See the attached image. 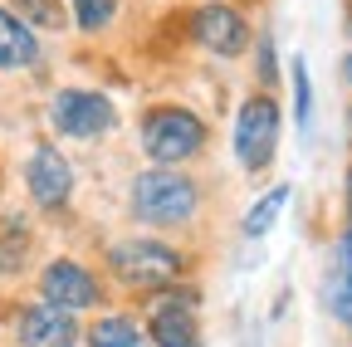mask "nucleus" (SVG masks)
<instances>
[{
	"label": "nucleus",
	"instance_id": "f3484780",
	"mask_svg": "<svg viewBox=\"0 0 352 347\" xmlns=\"http://www.w3.org/2000/svg\"><path fill=\"white\" fill-rule=\"evenodd\" d=\"M294 93H298V122H308V108H314V93H308V69L294 64Z\"/></svg>",
	"mask_w": 352,
	"mask_h": 347
},
{
	"label": "nucleus",
	"instance_id": "6e6552de",
	"mask_svg": "<svg viewBox=\"0 0 352 347\" xmlns=\"http://www.w3.org/2000/svg\"><path fill=\"white\" fill-rule=\"evenodd\" d=\"M191 34L201 39L210 54H220V59H235L245 49V20L230 5H201L196 20H191Z\"/></svg>",
	"mask_w": 352,
	"mask_h": 347
},
{
	"label": "nucleus",
	"instance_id": "9d476101",
	"mask_svg": "<svg viewBox=\"0 0 352 347\" xmlns=\"http://www.w3.org/2000/svg\"><path fill=\"white\" fill-rule=\"evenodd\" d=\"M20 342L25 347H74L78 323H74V313L54 309V303H39V309L20 313Z\"/></svg>",
	"mask_w": 352,
	"mask_h": 347
},
{
	"label": "nucleus",
	"instance_id": "ddd939ff",
	"mask_svg": "<svg viewBox=\"0 0 352 347\" xmlns=\"http://www.w3.org/2000/svg\"><path fill=\"white\" fill-rule=\"evenodd\" d=\"M88 347H142V333L132 318H103L88 333Z\"/></svg>",
	"mask_w": 352,
	"mask_h": 347
},
{
	"label": "nucleus",
	"instance_id": "f8f14e48",
	"mask_svg": "<svg viewBox=\"0 0 352 347\" xmlns=\"http://www.w3.org/2000/svg\"><path fill=\"white\" fill-rule=\"evenodd\" d=\"M333 313L352 328V230L338 240V259H333V289H328Z\"/></svg>",
	"mask_w": 352,
	"mask_h": 347
},
{
	"label": "nucleus",
	"instance_id": "0eeeda50",
	"mask_svg": "<svg viewBox=\"0 0 352 347\" xmlns=\"http://www.w3.org/2000/svg\"><path fill=\"white\" fill-rule=\"evenodd\" d=\"M39 289H44V303H54V309H64V313H74V309H94V303H98L94 274H88L83 265H74V259H54V265L44 269Z\"/></svg>",
	"mask_w": 352,
	"mask_h": 347
},
{
	"label": "nucleus",
	"instance_id": "f03ea898",
	"mask_svg": "<svg viewBox=\"0 0 352 347\" xmlns=\"http://www.w3.org/2000/svg\"><path fill=\"white\" fill-rule=\"evenodd\" d=\"M108 265L132 289H157V284H171L182 274V254L162 240H122L108 249Z\"/></svg>",
	"mask_w": 352,
	"mask_h": 347
},
{
	"label": "nucleus",
	"instance_id": "a211bd4d",
	"mask_svg": "<svg viewBox=\"0 0 352 347\" xmlns=\"http://www.w3.org/2000/svg\"><path fill=\"white\" fill-rule=\"evenodd\" d=\"M347 205H352V177H347Z\"/></svg>",
	"mask_w": 352,
	"mask_h": 347
},
{
	"label": "nucleus",
	"instance_id": "aec40b11",
	"mask_svg": "<svg viewBox=\"0 0 352 347\" xmlns=\"http://www.w3.org/2000/svg\"><path fill=\"white\" fill-rule=\"evenodd\" d=\"M347 122H352V113H347Z\"/></svg>",
	"mask_w": 352,
	"mask_h": 347
},
{
	"label": "nucleus",
	"instance_id": "7ed1b4c3",
	"mask_svg": "<svg viewBox=\"0 0 352 347\" xmlns=\"http://www.w3.org/2000/svg\"><path fill=\"white\" fill-rule=\"evenodd\" d=\"M201 142H206V127L186 108H152L147 122H142V147L157 166H171V161L191 157Z\"/></svg>",
	"mask_w": 352,
	"mask_h": 347
},
{
	"label": "nucleus",
	"instance_id": "423d86ee",
	"mask_svg": "<svg viewBox=\"0 0 352 347\" xmlns=\"http://www.w3.org/2000/svg\"><path fill=\"white\" fill-rule=\"evenodd\" d=\"M54 122H59V133H69V137H103L108 127L118 122V113L94 89H64L54 98Z\"/></svg>",
	"mask_w": 352,
	"mask_h": 347
},
{
	"label": "nucleus",
	"instance_id": "4468645a",
	"mask_svg": "<svg viewBox=\"0 0 352 347\" xmlns=\"http://www.w3.org/2000/svg\"><path fill=\"white\" fill-rule=\"evenodd\" d=\"M284 201H289V186H274L270 196H259V201H254V210L245 215V235H250V240H259L264 230H270V225L279 221V210H284Z\"/></svg>",
	"mask_w": 352,
	"mask_h": 347
},
{
	"label": "nucleus",
	"instance_id": "dca6fc26",
	"mask_svg": "<svg viewBox=\"0 0 352 347\" xmlns=\"http://www.w3.org/2000/svg\"><path fill=\"white\" fill-rule=\"evenodd\" d=\"M15 10H20V15H30V20H34V25H44V30H59V25H64L59 0H15Z\"/></svg>",
	"mask_w": 352,
	"mask_h": 347
},
{
	"label": "nucleus",
	"instance_id": "2eb2a0df",
	"mask_svg": "<svg viewBox=\"0 0 352 347\" xmlns=\"http://www.w3.org/2000/svg\"><path fill=\"white\" fill-rule=\"evenodd\" d=\"M74 5V20H78V30H103L108 20H113V0H69Z\"/></svg>",
	"mask_w": 352,
	"mask_h": 347
},
{
	"label": "nucleus",
	"instance_id": "1a4fd4ad",
	"mask_svg": "<svg viewBox=\"0 0 352 347\" xmlns=\"http://www.w3.org/2000/svg\"><path fill=\"white\" fill-rule=\"evenodd\" d=\"M25 181H30V196H34L44 210H59V205L69 201V191H74V171H69V161H64L54 147H39V152L30 157Z\"/></svg>",
	"mask_w": 352,
	"mask_h": 347
},
{
	"label": "nucleus",
	"instance_id": "20e7f679",
	"mask_svg": "<svg viewBox=\"0 0 352 347\" xmlns=\"http://www.w3.org/2000/svg\"><path fill=\"white\" fill-rule=\"evenodd\" d=\"M274 142H279V108L274 98H245L240 113H235V157L245 171H264L274 157Z\"/></svg>",
	"mask_w": 352,
	"mask_h": 347
},
{
	"label": "nucleus",
	"instance_id": "39448f33",
	"mask_svg": "<svg viewBox=\"0 0 352 347\" xmlns=\"http://www.w3.org/2000/svg\"><path fill=\"white\" fill-rule=\"evenodd\" d=\"M152 342L157 347H201L191 289H171V293L152 298Z\"/></svg>",
	"mask_w": 352,
	"mask_h": 347
},
{
	"label": "nucleus",
	"instance_id": "9b49d317",
	"mask_svg": "<svg viewBox=\"0 0 352 347\" xmlns=\"http://www.w3.org/2000/svg\"><path fill=\"white\" fill-rule=\"evenodd\" d=\"M39 59V45L30 25L15 15V10H0V69H25Z\"/></svg>",
	"mask_w": 352,
	"mask_h": 347
},
{
	"label": "nucleus",
	"instance_id": "6ab92c4d",
	"mask_svg": "<svg viewBox=\"0 0 352 347\" xmlns=\"http://www.w3.org/2000/svg\"><path fill=\"white\" fill-rule=\"evenodd\" d=\"M347 78H352V54H347Z\"/></svg>",
	"mask_w": 352,
	"mask_h": 347
},
{
	"label": "nucleus",
	"instance_id": "f257e3e1",
	"mask_svg": "<svg viewBox=\"0 0 352 347\" xmlns=\"http://www.w3.org/2000/svg\"><path fill=\"white\" fill-rule=\"evenodd\" d=\"M132 205H138V215L147 225H182L196 210V181L182 177V171H166V166L142 171L138 191H132Z\"/></svg>",
	"mask_w": 352,
	"mask_h": 347
}]
</instances>
